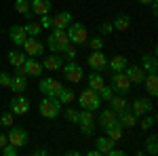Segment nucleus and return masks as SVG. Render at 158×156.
<instances>
[{
    "label": "nucleus",
    "mask_w": 158,
    "mask_h": 156,
    "mask_svg": "<svg viewBox=\"0 0 158 156\" xmlns=\"http://www.w3.org/2000/svg\"><path fill=\"white\" fill-rule=\"evenodd\" d=\"M40 116H44V118H57L61 114V101L57 97H51V95H44L42 97V101H40Z\"/></svg>",
    "instance_id": "1"
},
{
    "label": "nucleus",
    "mask_w": 158,
    "mask_h": 156,
    "mask_svg": "<svg viewBox=\"0 0 158 156\" xmlns=\"http://www.w3.org/2000/svg\"><path fill=\"white\" fill-rule=\"evenodd\" d=\"M68 44H72V42H70V38H68V32H65V30H53L51 36L47 38V47H49L51 53H61Z\"/></svg>",
    "instance_id": "2"
},
{
    "label": "nucleus",
    "mask_w": 158,
    "mask_h": 156,
    "mask_svg": "<svg viewBox=\"0 0 158 156\" xmlns=\"http://www.w3.org/2000/svg\"><path fill=\"white\" fill-rule=\"evenodd\" d=\"M65 32H68V38H70L72 44L82 47V44H86V40H89V32H86L85 23H80V21H72V23L65 27Z\"/></svg>",
    "instance_id": "3"
},
{
    "label": "nucleus",
    "mask_w": 158,
    "mask_h": 156,
    "mask_svg": "<svg viewBox=\"0 0 158 156\" xmlns=\"http://www.w3.org/2000/svg\"><path fill=\"white\" fill-rule=\"evenodd\" d=\"M78 103H80V108L95 112L97 108H101V97H99L97 91H93V89L86 86L85 91H80V95H78Z\"/></svg>",
    "instance_id": "4"
},
{
    "label": "nucleus",
    "mask_w": 158,
    "mask_h": 156,
    "mask_svg": "<svg viewBox=\"0 0 158 156\" xmlns=\"http://www.w3.org/2000/svg\"><path fill=\"white\" fill-rule=\"evenodd\" d=\"M61 70H63L65 80H68V82H72V84H78L82 78H85V70H82V65H80V63H76V59L63 63V65H61Z\"/></svg>",
    "instance_id": "5"
},
{
    "label": "nucleus",
    "mask_w": 158,
    "mask_h": 156,
    "mask_svg": "<svg viewBox=\"0 0 158 156\" xmlns=\"http://www.w3.org/2000/svg\"><path fill=\"white\" fill-rule=\"evenodd\" d=\"M38 89H40V93H42V95L57 97V95L61 93V89H63V84H61V80H57V78H53V76H47V78H40V82H38Z\"/></svg>",
    "instance_id": "6"
},
{
    "label": "nucleus",
    "mask_w": 158,
    "mask_h": 156,
    "mask_svg": "<svg viewBox=\"0 0 158 156\" xmlns=\"http://www.w3.org/2000/svg\"><path fill=\"white\" fill-rule=\"evenodd\" d=\"M110 86H112L118 95H127V93L131 91V80L127 78L124 72H114L112 78H110Z\"/></svg>",
    "instance_id": "7"
},
{
    "label": "nucleus",
    "mask_w": 158,
    "mask_h": 156,
    "mask_svg": "<svg viewBox=\"0 0 158 156\" xmlns=\"http://www.w3.org/2000/svg\"><path fill=\"white\" fill-rule=\"evenodd\" d=\"M11 131H9V135H6V139H9V144H13L15 148H23L25 144H27V131H25L23 127H9Z\"/></svg>",
    "instance_id": "8"
},
{
    "label": "nucleus",
    "mask_w": 158,
    "mask_h": 156,
    "mask_svg": "<svg viewBox=\"0 0 158 156\" xmlns=\"http://www.w3.org/2000/svg\"><path fill=\"white\" fill-rule=\"evenodd\" d=\"M21 47H23V53L27 57H42V55H44V44H42L38 38L27 36V40H25Z\"/></svg>",
    "instance_id": "9"
},
{
    "label": "nucleus",
    "mask_w": 158,
    "mask_h": 156,
    "mask_svg": "<svg viewBox=\"0 0 158 156\" xmlns=\"http://www.w3.org/2000/svg\"><path fill=\"white\" fill-rule=\"evenodd\" d=\"M9 108H11V112L15 114V116H23V114H27V112H30V99H27V97H23L21 93H17V95L11 99Z\"/></svg>",
    "instance_id": "10"
},
{
    "label": "nucleus",
    "mask_w": 158,
    "mask_h": 156,
    "mask_svg": "<svg viewBox=\"0 0 158 156\" xmlns=\"http://www.w3.org/2000/svg\"><path fill=\"white\" fill-rule=\"evenodd\" d=\"M86 63L93 72H103L108 68V57L101 53V51H91V55L86 57Z\"/></svg>",
    "instance_id": "11"
},
{
    "label": "nucleus",
    "mask_w": 158,
    "mask_h": 156,
    "mask_svg": "<svg viewBox=\"0 0 158 156\" xmlns=\"http://www.w3.org/2000/svg\"><path fill=\"white\" fill-rule=\"evenodd\" d=\"M131 112H133L135 116H143V114H150L152 110H154V103L148 99V97H135L133 103L129 106Z\"/></svg>",
    "instance_id": "12"
},
{
    "label": "nucleus",
    "mask_w": 158,
    "mask_h": 156,
    "mask_svg": "<svg viewBox=\"0 0 158 156\" xmlns=\"http://www.w3.org/2000/svg\"><path fill=\"white\" fill-rule=\"evenodd\" d=\"M42 61H38V57H25V63H23V72L25 76H34L38 78L42 74Z\"/></svg>",
    "instance_id": "13"
},
{
    "label": "nucleus",
    "mask_w": 158,
    "mask_h": 156,
    "mask_svg": "<svg viewBox=\"0 0 158 156\" xmlns=\"http://www.w3.org/2000/svg\"><path fill=\"white\" fill-rule=\"evenodd\" d=\"M124 74H127V78L131 80V84H141L143 78H146V70H143L141 65H127V68H124Z\"/></svg>",
    "instance_id": "14"
},
{
    "label": "nucleus",
    "mask_w": 158,
    "mask_h": 156,
    "mask_svg": "<svg viewBox=\"0 0 158 156\" xmlns=\"http://www.w3.org/2000/svg\"><path fill=\"white\" fill-rule=\"evenodd\" d=\"M9 38H11L13 42L17 44V47H21L25 40H27V32H25L23 25H11V30H9Z\"/></svg>",
    "instance_id": "15"
},
{
    "label": "nucleus",
    "mask_w": 158,
    "mask_h": 156,
    "mask_svg": "<svg viewBox=\"0 0 158 156\" xmlns=\"http://www.w3.org/2000/svg\"><path fill=\"white\" fill-rule=\"evenodd\" d=\"M61 65H63L61 53H51L49 57H44V63H42V68L49 72H57V70H61Z\"/></svg>",
    "instance_id": "16"
},
{
    "label": "nucleus",
    "mask_w": 158,
    "mask_h": 156,
    "mask_svg": "<svg viewBox=\"0 0 158 156\" xmlns=\"http://www.w3.org/2000/svg\"><path fill=\"white\" fill-rule=\"evenodd\" d=\"M116 116H118V122H120L122 129H133L135 124H137V118H139V116H135L133 112H131V108H127L124 112L116 114Z\"/></svg>",
    "instance_id": "17"
},
{
    "label": "nucleus",
    "mask_w": 158,
    "mask_h": 156,
    "mask_svg": "<svg viewBox=\"0 0 158 156\" xmlns=\"http://www.w3.org/2000/svg\"><path fill=\"white\" fill-rule=\"evenodd\" d=\"M30 6H32V13L40 17V15H49V13H51L53 2H51V0H32Z\"/></svg>",
    "instance_id": "18"
},
{
    "label": "nucleus",
    "mask_w": 158,
    "mask_h": 156,
    "mask_svg": "<svg viewBox=\"0 0 158 156\" xmlns=\"http://www.w3.org/2000/svg\"><path fill=\"white\" fill-rule=\"evenodd\" d=\"M108 103H110V110H112L114 114H120V112H124V110L129 108V101H127L124 95H112Z\"/></svg>",
    "instance_id": "19"
},
{
    "label": "nucleus",
    "mask_w": 158,
    "mask_h": 156,
    "mask_svg": "<svg viewBox=\"0 0 158 156\" xmlns=\"http://www.w3.org/2000/svg\"><path fill=\"white\" fill-rule=\"evenodd\" d=\"M70 23H72V13L68 11H61L53 17V30H65Z\"/></svg>",
    "instance_id": "20"
},
{
    "label": "nucleus",
    "mask_w": 158,
    "mask_h": 156,
    "mask_svg": "<svg viewBox=\"0 0 158 156\" xmlns=\"http://www.w3.org/2000/svg\"><path fill=\"white\" fill-rule=\"evenodd\" d=\"M143 84H146V91H148L150 97L158 95V76H156V72H148L146 78H143Z\"/></svg>",
    "instance_id": "21"
},
{
    "label": "nucleus",
    "mask_w": 158,
    "mask_h": 156,
    "mask_svg": "<svg viewBox=\"0 0 158 156\" xmlns=\"http://www.w3.org/2000/svg\"><path fill=\"white\" fill-rule=\"evenodd\" d=\"M112 124H118V116L112 112V110H101L99 112V127L106 129V127H112Z\"/></svg>",
    "instance_id": "22"
},
{
    "label": "nucleus",
    "mask_w": 158,
    "mask_h": 156,
    "mask_svg": "<svg viewBox=\"0 0 158 156\" xmlns=\"http://www.w3.org/2000/svg\"><path fill=\"white\" fill-rule=\"evenodd\" d=\"M9 89L15 91V93H23V91H27V76H21V74L11 76V84H9Z\"/></svg>",
    "instance_id": "23"
},
{
    "label": "nucleus",
    "mask_w": 158,
    "mask_h": 156,
    "mask_svg": "<svg viewBox=\"0 0 158 156\" xmlns=\"http://www.w3.org/2000/svg\"><path fill=\"white\" fill-rule=\"evenodd\" d=\"M116 145V141H112L110 137H106V135H101V137H97L95 139V148L99 150V154H110V150Z\"/></svg>",
    "instance_id": "24"
},
{
    "label": "nucleus",
    "mask_w": 158,
    "mask_h": 156,
    "mask_svg": "<svg viewBox=\"0 0 158 156\" xmlns=\"http://www.w3.org/2000/svg\"><path fill=\"white\" fill-rule=\"evenodd\" d=\"M114 25V30H118V32H127L129 27H131V17L127 15V13H120V15H116V19L112 21Z\"/></svg>",
    "instance_id": "25"
},
{
    "label": "nucleus",
    "mask_w": 158,
    "mask_h": 156,
    "mask_svg": "<svg viewBox=\"0 0 158 156\" xmlns=\"http://www.w3.org/2000/svg\"><path fill=\"white\" fill-rule=\"evenodd\" d=\"M127 65H129V61H127V57H122V55H114V57L108 61V68L112 72H124Z\"/></svg>",
    "instance_id": "26"
},
{
    "label": "nucleus",
    "mask_w": 158,
    "mask_h": 156,
    "mask_svg": "<svg viewBox=\"0 0 158 156\" xmlns=\"http://www.w3.org/2000/svg\"><path fill=\"white\" fill-rule=\"evenodd\" d=\"M15 11L19 13V15H23L27 21L34 17V13H32V6H30V0H15Z\"/></svg>",
    "instance_id": "27"
},
{
    "label": "nucleus",
    "mask_w": 158,
    "mask_h": 156,
    "mask_svg": "<svg viewBox=\"0 0 158 156\" xmlns=\"http://www.w3.org/2000/svg\"><path fill=\"white\" fill-rule=\"evenodd\" d=\"M103 84H106V80H103V76H101L99 72L89 74V78H86V86H89V89H93V91H99Z\"/></svg>",
    "instance_id": "28"
},
{
    "label": "nucleus",
    "mask_w": 158,
    "mask_h": 156,
    "mask_svg": "<svg viewBox=\"0 0 158 156\" xmlns=\"http://www.w3.org/2000/svg\"><path fill=\"white\" fill-rule=\"evenodd\" d=\"M25 53H21V51H9V55H6V59H9V63H11L13 68H19V65H23L25 63Z\"/></svg>",
    "instance_id": "29"
},
{
    "label": "nucleus",
    "mask_w": 158,
    "mask_h": 156,
    "mask_svg": "<svg viewBox=\"0 0 158 156\" xmlns=\"http://www.w3.org/2000/svg\"><path fill=\"white\" fill-rule=\"evenodd\" d=\"M141 68L148 72H156V68H158V63H156V53H152V55H143L141 57Z\"/></svg>",
    "instance_id": "30"
},
{
    "label": "nucleus",
    "mask_w": 158,
    "mask_h": 156,
    "mask_svg": "<svg viewBox=\"0 0 158 156\" xmlns=\"http://www.w3.org/2000/svg\"><path fill=\"white\" fill-rule=\"evenodd\" d=\"M103 131H106V137H110L112 141H120V139H122V131H124V129H122V127H120V122H118V124L106 127Z\"/></svg>",
    "instance_id": "31"
},
{
    "label": "nucleus",
    "mask_w": 158,
    "mask_h": 156,
    "mask_svg": "<svg viewBox=\"0 0 158 156\" xmlns=\"http://www.w3.org/2000/svg\"><path fill=\"white\" fill-rule=\"evenodd\" d=\"M57 99L61 101V106H72L74 99H76V93H74L72 89H65V86H63V89H61V93L57 95Z\"/></svg>",
    "instance_id": "32"
},
{
    "label": "nucleus",
    "mask_w": 158,
    "mask_h": 156,
    "mask_svg": "<svg viewBox=\"0 0 158 156\" xmlns=\"http://www.w3.org/2000/svg\"><path fill=\"white\" fill-rule=\"evenodd\" d=\"M23 27H25V32H27V36H32V38H38L40 34H42V27H40V23H38V21H32V19H30V21H27Z\"/></svg>",
    "instance_id": "33"
},
{
    "label": "nucleus",
    "mask_w": 158,
    "mask_h": 156,
    "mask_svg": "<svg viewBox=\"0 0 158 156\" xmlns=\"http://www.w3.org/2000/svg\"><path fill=\"white\" fill-rule=\"evenodd\" d=\"M86 44L91 47V51H103V44H106V40H103V36L99 34V36H93L86 40Z\"/></svg>",
    "instance_id": "34"
},
{
    "label": "nucleus",
    "mask_w": 158,
    "mask_h": 156,
    "mask_svg": "<svg viewBox=\"0 0 158 156\" xmlns=\"http://www.w3.org/2000/svg\"><path fill=\"white\" fill-rule=\"evenodd\" d=\"M91 122H95V116H93V112L91 110H80V114H78V124H91Z\"/></svg>",
    "instance_id": "35"
},
{
    "label": "nucleus",
    "mask_w": 158,
    "mask_h": 156,
    "mask_svg": "<svg viewBox=\"0 0 158 156\" xmlns=\"http://www.w3.org/2000/svg\"><path fill=\"white\" fill-rule=\"evenodd\" d=\"M146 152L150 156H156L158 154V137L152 133L150 137H148V148H146Z\"/></svg>",
    "instance_id": "36"
},
{
    "label": "nucleus",
    "mask_w": 158,
    "mask_h": 156,
    "mask_svg": "<svg viewBox=\"0 0 158 156\" xmlns=\"http://www.w3.org/2000/svg\"><path fill=\"white\" fill-rule=\"evenodd\" d=\"M143 131H150V129H154V124H156V118L152 116V114H143V118H141V122H137Z\"/></svg>",
    "instance_id": "37"
},
{
    "label": "nucleus",
    "mask_w": 158,
    "mask_h": 156,
    "mask_svg": "<svg viewBox=\"0 0 158 156\" xmlns=\"http://www.w3.org/2000/svg\"><path fill=\"white\" fill-rule=\"evenodd\" d=\"M61 55H65V59L68 61H74L78 57V51H76V44H68V47L61 51Z\"/></svg>",
    "instance_id": "38"
},
{
    "label": "nucleus",
    "mask_w": 158,
    "mask_h": 156,
    "mask_svg": "<svg viewBox=\"0 0 158 156\" xmlns=\"http://www.w3.org/2000/svg\"><path fill=\"white\" fill-rule=\"evenodd\" d=\"M78 114H80V110H76V108H65L63 110V116L70 120V122H74V124H78Z\"/></svg>",
    "instance_id": "39"
},
{
    "label": "nucleus",
    "mask_w": 158,
    "mask_h": 156,
    "mask_svg": "<svg viewBox=\"0 0 158 156\" xmlns=\"http://www.w3.org/2000/svg\"><path fill=\"white\" fill-rule=\"evenodd\" d=\"M97 93H99V97H101V101H110V97L114 95V89H112L110 84H103Z\"/></svg>",
    "instance_id": "40"
},
{
    "label": "nucleus",
    "mask_w": 158,
    "mask_h": 156,
    "mask_svg": "<svg viewBox=\"0 0 158 156\" xmlns=\"http://www.w3.org/2000/svg\"><path fill=\"white\" fill-rule=\"evenodd\" d=\"M0 124H2V127H6V129L13 127V124H15V120H13V112H4V114L0 116Z\"/></svg>",
    "instance_id": "41"
},
{
    "label": "nucleus",
    "mask_w": 158,
    "mask_h": 156,
    "mask_svg": "<svg viewBox=\"0 0 158 156\" xmlns=\"http://www.w3.org/2000/svg\"><path fill=\"white\" fill-rule=\"evenodd\" d=\"M0 150H2V154H4V156H17V154H19V148H15L13 144H6V145H2Z\"/></svg>",
    "instance_id": "42"
},
{
    "label": "nucleus",
    "mask_w": 158,
    "mask_h": 156,
    "mask_svg": "<svg viewBox=\"0 0 158 156\" xmlns=\"http://www.w3.org/2000/svg\"><path fill=\"white\" fill-rule=\"evenodd\" d=\"M38 23H40L42 30H49V27H53V17L51 15H40V21Z\"/></svg>",
    "instance_id": "43"
},
{
    "label": "nucleus",
    "mask_w": 158,
    "mask_h": 156,
    "mask_svg": "<svg viewBox=\"0 0 158 156\" xmlns=\"http://www.w3.org/2000/svg\"><path fill=\"white\" fill-rule=\"evenodd\" d=\"M78 129H80V133H82L85 137H89V135L95 133V122H91V124H78Z\"/></svg>",
    "instance_id": "44"
},
{
    "label": "nucleus",
    "mask_w": 158,
    "mask_h": 156,
    "mask_svg": "<svg viewBox=\"0 0 158 156\" xmlns=\"http://www.w3.org/2000/svg\"><path fill=\"white\" fill-rule=\"evenodd\" d=\"M112 30H114L112 21H103V23H99V34H101V36H106V34H112Z\"/></svg>",
    "instance_id": "45"
},
{
    "label": "nucleus",
    "mask_w": 158,
    "mask_h": 156,
    "mask_svg": "<svg viewBox=\"0 0 158 156\" xmlns=\"http://www.w3.org/2000/svg\"><path fill=\"white\" fill-rule=\"evenodd\" d=\"M9 84H11V74L0 72V86H9Z\"/></svg>",
    "instance_id": "46"
},
{
    "label": "nucleus",
    "mask_w": 158,
    "mask_h": 156,
    "mask_svg": "<svg viewBox=\"0 0 158 156\" xmlns=\"http://www.w3.org/2000/svg\"><path fill=\"white\" fill-rule=\"evenodd\" d=\"M150 9H152V15L156 17V15H158V2H156V0H154V2H150Z\"/></svg>",
    "instance_id": "47"
},
{
    "label": "nucleus",
    "mask_w": 158,
    "mask_h": 156,
    "mask_svg": "<svg viewBox=\"0 0 158 156\" xmlns=\"http://www.w3.org/2000/svg\"><path fill=\"white\" fill-rule=\"evenodd\" d=\"M6 144H9L6 135H4V133H0V148H2V145H6Z\"/></svg>",
    "instance_id": "48"
},
{
    "label": "nucleus",
    "mask_w": 158,
    "mask_h": 156,
    "mask_svg": "<svg viewBox=\"0 0 158 156\" xmlns=\"http://www.w3.org/2000/svg\"><path fill=\"white\" fill-rule=\"evenodd\" d=\"M86 154H89V156H101V154H99V150H97V148H93V150H89Z\"/></svg>",
    "instance_id": "49"
},
{
    "label": "nucleus",
    "mask_w": 158,
    "mask_h": 156,
    "mask_svg": "<svg viewBox=\"0 0 158 156\" xmlns=\"http://www.w3.org/2000/svg\"><path fill=\"white\" fill-rule=\"evenodd\" d=\"M36 154H49V150L47 148H40V150H36Z\"/></svg>",
    "instance_id": "50"
},
{
    "label": "nucleus",
    "mask_w": 158,
    "mask_h": 156,
    "mask_svg": "<svg viewBox=\"0 0 158 156\" xmlns=\"http://www.w3.org/2000/svg\"><path fill=\"white\" fill-rule=\"evenodd\" d=\"M141 4H150V2H154V0H139Z\"/></svg>",
    "instance_id": "51"
}]
</instances>
